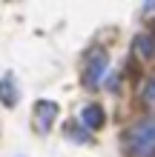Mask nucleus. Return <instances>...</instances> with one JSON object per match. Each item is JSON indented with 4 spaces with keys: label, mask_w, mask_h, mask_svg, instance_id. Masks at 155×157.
<instances>
[{
    "label": "nucleus",
    "mask_w": 155,
    "mask_h": 157,
    "mask_svg": "<svg viewBox=\"0 0 155 157\" xmlns=\"http://www.w3.org/2000/svg\"><path fill=\"white\" fill-rule=\"evenodd\" d=\"M109 75V54L104 49H89L84 54V83L89 89H98Z\"/></svg>",
    "instance_id": "nucleus-2"
},
{
    "label": "nucleus",
    "mask_w": 155,
    "mask_h": 157,
    "mask_svg": "<svg viewBox=\"0 0 155 157\" xmlns=\"http://www.w3.org/2000/svg\"><path fill=\"white\" fill-rule=\"evenodd\" d=\"M0 103H3L6 109H14L17 103H20V91H17V80H14V75L0 77Z\"/></svg>",
    "instance_id": "nucleus-5"
},
{
    "label": "nucleus",
    "mask_w": 155,
    "mask_h": 157,
    "mask_svg": "<svg viewBox=\"0 0 155 157\" xmlns=\"http://www.w3.org/2000/svg\"><path fill=\"white\" fill-rule=\"evenodd\" d=\"M135 52H138L144 60H152L155 57V37L152 34H138V37H135Z\"/></svg>",
    "instance_id": "nucleus-6"
},
{
    "label": "nucleus",
    "mask_w": 155,
    "mask_h": 157,
    "mask_svg": "<svg viewBox=\"0 0 155 157\" xmlns=\"http://www.w3.org/2000/svg\"><path fill=\"white\" fill-rule=\"evenodd\" d=\"M58 112H60V106L55 103V100H38V103H35V123H38L40 134L52 132V123H55V117H58Z\"/></svg>",
    "instance_id": "nucleus-3"
},
{
    "label": "nucleus",
    "mask_w": 155,
    "mask_h": 157,
    "mask_svg": "<svg viewBox=\"0 0 155 157\" xmlns=\"http://www.w3.org/2000/svg\"><path fill=\"white\" fill-rule=\"evenodd\" d=\"M63 132H66V137H69L72 143H89V140H92L86 128H84V132H78V126H75V123H66V126H63Z\"/></svg>",
    "instance_id": "nucleus-7"
},
{
    "label": "nucleus",
    "mask_w": 155,
    "mask_h": 157,
    "mask_svg": "<svg viewBox=\"0 0 155 157\" xmlns=\"http://www.w3.org/2000/svg\"><path fill=\"white\" fill-rule=\"evenodd\" d=\"M78 123L84 128H89V132H98V128H104L106 114H104V109L98 103H86L84 109H80V114H78Z\"/></svg>",
    "instance_id": "nucleus-4"
},
{
    "label": "nucleus",
    "mask_w": 155,
    "mask_h": 157,
    "mask_svg": "<svg viewBox=\"0 0 155 157\" xmlns=\"http://www.w3.org/2000/svg\"><path fill=\"white\" fill-rule=\"evenodd\" d=\"M124 146L132 157H152L155 154V114L132 123L124 132Z\"/></svg>",
    "instance_id": "nucleus-1"
},
{
    "label": "nucleus",
    "mask_w": 155,
    "mask_h": 157,
    "mask_svg": "<svg viewBox=\"0 0 155 157\" xmlns=\"http://www.w3.org/2000/svg\"><path fill=\"white\" fill-rule=\"evenodd\" d=\"M144 103H147V106H155V77H149L147 86H144Z\"/></svg>",
    "instance_id": "nucleus-8"
}]
</instances>
